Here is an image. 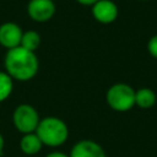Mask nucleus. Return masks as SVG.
<instances>
[{
  "label": "nucleus",
  "instance_id": "f03ea898",
  "mask_svg": "<svg viewBox=\"0 0 157 157\" xmlns=\"http://www.w3.org/2000/svg\"><path fill=\"white\" fill-rule=\"evenodd\" d=\"M43 146L56 147L65 144L69 137V128L66 123L58 117H45L40 119L36 131Z\"/></svg>",
  "mask_w": 157,
  "mask_h": 157
},
{
  "label": "nucleus",
  "instance_id": "f3484780",
  "mask_svg": "<svg viewBox=\"0 0 157 157\" xmlns=\"http://www.w3.org/2000/svg\"><path fill=\"white\" fill-rule=\"evenodd\" d=\"M140 1H147V0H140Z\"/></svg>",
  "mask_w": 157,
  "mask_h": 157
},
{
  "label": "nucleus",
  "instance_id": "39448f33",
  "mask_svg": "<svg viewBox=\"0 0 157 157\" xmlns=\"http://www.w3.org/2000/svg\"><path fill=\"white\" fill-rule=\"evenodd\" d=\"M56 6L53 0H29L27 4V15L34 22H47L55 15Z\"/></svg>",
  "mask_w": 157,
  "mask_h": 157
},
{
  "label": "nucleus",
  "instance_id": "dca6fc26",
  "mask_svg": "<svg viewBox=\"0 0 157 157\" xmlns=\"http://www.w3.org/2000/svg\"><path fill=\"white\" fill-rule=\"evenodd\" d=\"M4 147H5V140H4L2 134L0 132V156L4 153Z\"/></svg>",
  "mask_w": 157,
  "mask_h": 157
},
{
  "label": "nucleus",
  "instance_id": "2eb2a0df",
  "mask_svg": "<svg viewBox=\"0 0 157 157\" xmlns=\"http://www.w3.org/2000/svg\"><path fill=\"white\" fill-rule=\"evenodd\" d=\"M45 157H69V155H66L64 152H60V151H54V152L48 153Z\"/></svg>",
  "mask_w": 157,
  "mask_h": 157
},
{
  "label": "nucleus",
  "instance_id": "4468645a",
  "mask_svg": "<svg viewBox=\"0 0 157 157\" xmlns=\"http://www.w3.org/2000/svg\"><path fill=\"white\" fill-rule=\"evenodd\" d=\"M76 2H78L80 5H82V6H92L94 2H97L98 0H75Z\"/></svg>",
  "mask_w": 157,
  "mask_h": 157
},
{
  "label": "nucleus",
  "instance_id": "7ed1b4c3",
  "mask_svg": "<svg viewBox=\"0 0 157 157\" xmlns=\"http://www.w3.org/2000/svg\"><path fill=\"white\" fill-rule=\"evenodd\" d=\"M105 101L113 110L128 112L135 105V90L126 83H114L108 88Z\"/></svg>",
  "mask_w": 157,
  "mask_h": 157
},
{
  "label": "nucleus",
  "instance_id": "f8f14e48",
  "mask_svg": "<svg viewBox=\"0 0 157 157\" xmlns=\"http://www.w3.org/2000/svg\"><path fill=\"white\" fill-rule=\"evenodd\" d=\"M13 88V80L6 71H0V102L10 97Z\"/></svg>",
  "mask_w": 157,
  "mask_h": 157
},
{
  "label": "nucleus",
  "instance_id": "6e6552de",
  "mask_svg": "<svg viewBox=\"0 0 157 157\" xmlns=\"http://www.w3.org/2000/svg\"><path fill=\"white\" fill-rule=\"evenodd\" d=\"M69 157H107L103 147L93 140H81L76 142Z\"/></svg>",
  "mask_w": 157,
  "mask_h": 157
},
{
  "label": "nucleus",
  "instance_id": "1a4fd4ad",
  "mask_svg": "<svg viewBox=\"0 0 157 157\" xmlns=\"http://www.w3.org/2000/svg\"><path fill=\"white\" fill-rule=\"evenodd\" d=\"M42 147H43V144L36 132L23 134V136L20 140V148L27 156L37 155L42 150Z\"/></svg>",
  "mask_w": 157,
  "mask_h": 157
},
{
  "label": "nucleus",
  "instance_id": "20e7f679",
  "mask_svg": "<svg viewBox=\"0 0 157 157\" xmlns=\"http://www.w3.org/2000/svg\"><path fill=\"white\" fill-rule=\"evenodd\" d=\"M40 121L39 113L37 109L27 103L20 104L15 108L12 113V123L17 131L22 134L34 132Z\"/></svg>",
  "mask_w": 157,
  "mask_h": 157
},
{
  "label": "nucleus",
  "instance_id": "9d476101",
  "mask_svg": "<svg viewBox=\"0 0 157 157\" xmlns=\"http://www.w3.org/2000/svg\"><path fill=\"white\" fill-rule=\"evenodd\" d=\"M157 97L155 91L147 87H142L137 91H135V105L142 108V109H148L152 108L156 104Z\"/></svg>",
  "mask_w": 157,
  "mask_h": 157
},
{
  "label": "nucleus",
  "instance_id": "ddd939ff",
  "mask_svg": "<svg viewBox=\"0 0 157 157\" xmlns=\"http://www.w3.org/2000/svg\"><path fill=\"white\" fill-rule=\"evenodd\" d=\"M147 50L151 56L157 59V34L152 36L147 42Z\"/></svg>",
  "mask_w": 157,
  "mask_h": 157
},
{
  "label": "nucleus",
  "instance_id": "f257e3e1",
  "mask_svg": "<svg viewBox=\"0 0 157 157\" xmlns=\"http://www.w3.org/2000/svg\"><path fill=\"white\" fill-rule=\"evenodd\" d=\"M4 66L12 80L25 82L32 80L37 75L39 70V60L36 52L27 50L20 45L6 52Z\"/></svg>",
  "mask_w": 157,
  "mask_h": 157
},
{
  "label": "nucleus",
  "instance_id": "9b49d317",
  "mask_svg": "<svg viewBox=\"0 0 157 157\" xmlns=\"http://www.w3.org/2000/svg\"><path fill=\"white\" fill-rule=\"evenodd\" d=\"M40 42H42L40 34L34 29H28V31H23L20 45L27 50L36 52L39 48Z\"/></svg>",
  "mask_w": 157,
  "mask_h": 157
},
{
  "label": "nucleus",
  "instance_id": "423d86ee",
  "mask_svg": "<svg viewBox=\"0 0 157 157\" xmlns=\"http://www.w3.org/2000/svg\"><path fill=\"white\" fill-rule=\"evenodd\" d=\"M91 13L97 22L109 25L118 18L119 9L113 0H98L91 6Z\"/></svg>",
  "mask_w": 157,
  "mask_h": 157
},
{
  "label": "nucleus",
  "instance_id": "0eeeda50",
  "mask_svg": "<svg viewBox=\"0 0 157 157\" xmlns=\"http://www.w3.org/2000/svg\"><path fill=\"white\" fill-rule=\"evenodd\" d=\"M22 28L16 22H4L0 25V45L9 49L20 47L22 38Z\"/></svg>",
  "mask_w": 157,
  "mask_h": 157
}]
</instances>
